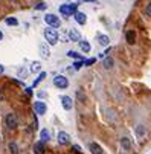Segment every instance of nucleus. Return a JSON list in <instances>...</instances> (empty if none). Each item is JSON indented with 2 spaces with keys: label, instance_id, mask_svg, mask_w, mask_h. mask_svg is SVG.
<instances>
[{
  "label": "nucleus",
  "instance_id": "9",
  "mask_svg": "<svg viewBox=\"0 0 151 154\" xmlns=\"http://www.w3.org/2000/svg\"><path fill=\"white\" fill-rule=\"evenodd\" d=\"M58 143H60V145H67V143H70V136L66 133V131H60V133H58Z\"/></svg>",
  "mask_w": 151,
  "mask_h": 154
},
{
  "label": "nucleus",
  "instance_id": "18",
  "mask_svg": "<svg viewBox=\"0 0 151 154\" xmlns=\"http://www.w3.org/2000/svg\"><path fill=\"white\" fill-rule=\"evenodd\" d=\"M40 139H41V142H49V139H51V133H49L46 128L40 131Z\"/></svg>",
  "mask_w": 151,
  "mask_h": 154
},
{
  "label": "nucleus",
  "instance_id": "26",
  "mask_svg": "<svg viewBox=\"0 0 151 154\" xmlns=\"http://www.w3.org/2000/svg\"><path fill=\"white\" fill-rule=\"evenodd\" d=\"M46 8H48V5H46L45 2H40V3L35 5V9H37V11H45Z\"/></svg>",
  "mask_w": 151,
  "mask_h": 154
},
{
  "label": "nucleus",
  "instance_id": "16",
  "mask_svg": "<svg viewBox=\"0 0 151 154\" xmlns=\"http://www.w3.org/2000/svg\"><path fill=\"white\" fill-rule=\"evenodd\" d=\"M89 148H90V152H92V154H102V148H101V145L96 143V142H92V143L89 145Z\"/></svg>",
  "mask_w": 151,
  "mask_h": 154
},
{
  "label": "nucleus",
  "instance_id": "32",
  "mask_svg": "<svg viewBox=\"0 0 151 154\" xmlns=\"http://www.w3.org/2000/svg\"><path fill=\"white\" fill-rule=\"evenodd\" d=\"M26 93L28 95H32V89H31V87H26Z\"/></svg>",
  "mask_w": 151,
  "mask_h": 154
},
{
  "label": "nucleus",
  "instance_id": "5",
  "mask_svg": "<svg viewBox=\"0 0 151 154\" xmlns=\"http://www.w3.org/2000/svg\"><path fill=\"white\" fill-rule=\"evenodd\" d=\"M5 125H6L9 130H15V128L18 127V118H17V115L8 113L6 118H5Z\"/></svg>",
  "mask_w": 151,
  "mask_h": 154
},
{
  "label": "nucleus",
  "instance_id": "28",
  "mask_svg": "<svg viewBox=\"0 0 151 154\" xmlns=\"http://www.w3.org/2000/svg\"><path fill=\"white\" fill-rule=\"evenodd\" d=\"M143 12H145V15H146V17H149V18H151V3H148V5L145 6Z\"/></svg>",
  "mask_w": 151,
  "mask_h": 154
},
{
  "label": "nucleus",
  "instance_id": "35",
  "mask_svg": "<svg viewBox=\"0 0 151 154\" xmlns=\"http://www.w3.org/2000/svg\"><path fill=\"white\" fill-rule=\"evenodd\" d=\"M85 2H96V0H85Z\"/></svg>",
  "mask_w": 151,
  "mask_h": 154
},
{
  "label": "nucleus",
  "instance_id": "8",
  "mask_svg": "<svg viewBox=\"0 0 151 154\" xmlns=\"http://www.w3.org/2000/svg\"><path fill=\"white\" fill-rule=\"evenodd\" d=\"M40 55L45 58V60L51 58V49L48 46V43H41V45H40Z\"/></svg>",
  "mask_w": 151,
  "mask_h": 154
},
{
  "label": "nucleus",
  "instance_id": "23",
  "mask_svg": "<svg viewBox=\"0 0 151 154\" xmlns=\"http://www.w3.org/2000/svg\"><path fill=\"white\" fill-rule=\"evenodd\" d=\"M5 21H6V25H9V26H17L18 25V20L14 18V17H8Z\"/></svg>",
  "mask_w": 151,
  "mask_h": 154
},
{
  "label": "nucleus",
  "instance_id": "31",
  "mask_svg": "<svg viewBox=\"0 0 151 154\" xmlns=\"http://www.w3.org/2000/svg\"><path fill=\"white\" fill-rule=\"evenodd\" d=\"M73 149H75L76 152H81V148H79L78 145H73Z\"/></svg>",
  "mask_w": 151,
  "mask_h": 154
},
{
  "label": "nucleus",
  "instance_id": "33",
  "mask_svg": "<svg viewBox=\"0 0 151 154\" xmlns=\"http://www.w3.org/2000/svg\"><path fill=\"white\" fill-rule=\"evenodd\" d=\"M5 72V66H2V64H0V75H2Z\"/></svg>",
  "mask_w": 151,
  "mask_h": 154
},
{
  "label": "nucleus",
  "instance_id": "34",
  "mask_svg": "<svg viewBox=\"0 0 151 154\" xmlns=\"http://www.w3.org/2000/svg\"><path fill=\"white\" fill-rule=\"evenodd\" d=\"M0 40H3V34H2V31H0Z\"/></svg>",
  "mask_w": 151,
  "mask_h": 154
},
{
  "label": "nucleus",
  "instance_id": "21",
  "mask_svg": "<svg viewBox=\"0 0 151 154\" xmlns=\"http://www.w3.org/2000/svg\"><path fill=\"white\" fill-rule=\"evenodd\" d=\"M46 76H48V73H46V72H40V75L37 76V79L34 81V87H37V85H38V84H40V82H41L43 79L46 78Z\"/></svg>",
  "mask_w": 151,
  "mask_h": 154
},
{
  "label": "nucleus",
  "instance_id": "15",
  "mask_svg": "<svg viewBox=\"0 0 151 154\" xmlns=\"http://www.w3.org/2000/svg\"><path fill=\"white\" fill-rule=\"evenodd\" d=\"M98 43L101 46H104V48H107L110 45V38H109V35H102V34H99L98 35Z\"/></svg>",
  "mask_w": 151,
  "mask_h": 154
},
{
  "label": "nucleus",
  "instance_id": "20",
  "mask_svg": "<svg viewBox=\"0 0 151 154\" xmlns=\"http://www.w3.org/2000/svg\"><path fill=\"white\" fill-rule=\"evenodd\" d=\"M43 149H45V142H37L35 145H34V151L37 152V154H41L43 152Z\"/></svg>",
  "mask_w": 151,
  "mask_h": 154
},
{
  "label": "nucleus",
  "instance_id": "29",
  "mask_svg": "<svg viewBox=\"0 0 151 154\" xmlns=\"http://www.w3.org/2000/svg\"><path fill=\"white\" fill-rule=\"evenodd\" d=\"M95 61H96L95 58H90V60H85V61H84V64H85V66H90V64H93Z\"/></svg>",
  "mask_w": 151,
  "mask_h": 154
},
{
  "label": "nucleus",
  "instance_id": "17",
  "mask_svg": "<svg viewBox=\"0 0 151 154\" xmlns=\"http://www.w3.org/2000/svg\"><path fill=\"white\" fill-rule=\"evenodd\" d=\"M29 72H32V73L41 72V63H40V61H32V63H31V69H29Z\"/></svg>",
  "mask_w": 151,
  "mask_h": 154
},
{
  "label": "nucleus",
  "instance_id": "25",
  "mask_svg": "<svg viewBox=\"0 0 151 154\" xmlns=\"http://www.w3.org/2000/svg\"><path fill=\"white\" fill-rule=\"evenodd\" d=\"M82 66H84V60H76V61L73 63V69H75V70H79Z\"/></svg>",
  "mask_w": 151,
  "mask_h": 154
},
{
  "label": "nucleus",
  "instance_id": "4",
  "mask_svg": "<svg viewBox=\"0 0 151 154\" xmlns=\"http://www.w3.org/2000/svg\"><path fill=\"white\" fill-rule=\"evenodd\" d=\"M45 21H46L51 28H54V29H57V28L61 26L60 17H57L55 14H46V15H45Z\"/></svg>",
  "mask_w": 151,
  "mask_h": 154
},
{
  "label": "nucleus",
  "instance_id": "1",
  "mask_svg": "<svg viewBox=\"0 0 151 154\" xmlns=\"http://www.w3.org/2000/svg\"><path fill=\"white\" fill-rule=\"evenodd\" d=\"M45 38H46V41H48V45H51V46H55L57 43H58V38H60V35H58V32H57V29H54V28H46L45 29Z\"/></svg>",
  "mask_w": 151,
  "mask_h": 154
},
{
  "label": "nucleus",
  "instance_id": "13",
  "mask_svg": "<svg viewBox=\"0 0 151 154\" xmlns=\"http://www.w3.org/2000/svg\"><path fill=\"white\" fill-rule=\"evenodd\" d=\"M102 66H104V67H105L107 70L113 69V66H115L113 58H110V57H104V60H102Z\"/></svg>",
  "mask_w": 151,
  "mask_h": 154
},
{
  "label": "nucleus",
  "instance_id": "12",
  "mask_svg": "<svg viewBox=\"0 0 151 154\" xmlns=\"http://www.w3.org/2000/svg\"><path fill=\"white\" fill-rule=\"evenodd\" d=\"M78 45H79V49L82 51V52H90V49H92V46H90V43L89 41H85V40H79L78 41Z\"/></svg>",
  "mask_w": 151,
  "mask_h": 154
},
{
  "label": "nucleus",
  "instance_id": "30",
  "mask_svg": "<svg viewBox=\"0 0 151 154\" xmlns=\"http://www.w3.org/2000/svg\"><path fill=\"white\" fill-rule=\"evenodd\" d=\"M38 98H46V93L45 92H38Z\"/></svg>",
  "mask_w": 151,
  "mask_h": 154
},
{
  "label": "nucleus",
  "instance_id": "14",
  "mask_svg": "<svg viewBox=\"0 0 151 154\" xmlns=\"http://www.w3.org/2000/svg\"><path fill=\"white\" fill-rule=\"evenodd\" d=\"M69 40L78 43V41L81 40V34H79L76 29H70V31H69Z\"/></svg>",
  "mask_w": 151,
  "mask_h": 154
},
{
  "label": "nucleus",
  "instance_id": "22",
  "mask_svg": "<svg viewBox=\"0 0 151 154\" xmlns=\"http://www.w3.org/2000/svg\"><path fill=\"white\" fill-rule=\"evenodd\" d=\"M67 57H70V58H73V60H84L82 55L78 54V52H75V51H69V52H67Z\"/></svg>",
  "mask_w": 151,
  "mask_h": 154
},
{
  "label": "nucleus",
  "instance_id": "19",
  "mask_svg": "<svg viewBox=\"0 0 151 154\" xmlns=\"http://www.w3.org/2000/svg\"><path fill=\"white\" fill-rule=\"evenodd\" d=\"M121 145H122L124 149H130L131 148V140L128 139V137H122L121 139Z\"/></svg>",
  "mask_w": 151,
  "mask_h": 154
},
{
  "label": "nucleus",
  "instance_id": "3",
  "mask_svg": "<svg viewBox=\"0 0 151 154\" xmlns=\"http://www.w3.org/2000/svg\"><path fill=\"white\" fill-rule=\"evenodd\" d=\"M54 85L57 87V89L64 90V89H67V87H69V79L64 76V75H57L54 78Z\"/></svg>",
  "mask_w": 151,
  "mask_h": 154
},
{
  "label": "nucleus",
  "instance_id": "6",
  "mask_svg": "<svg viewBox=\"0 0 151 154\" xmlns=\"http://www.w3.org/2000/svg\"><path fill=\"white\" fill-rule=\"evenodd\" d=\"M34 112H35V115L43 116V115L48 112V105H46V102H43V101H37V102H34Z\"/></svg>",
  "mask_w": 151,
  "mask_h": 154
},
{
  "label": "nucleus",
  "instance_id": "11",
  "mask_svg": "<svg viewBox=\"0 0 151 154\" xmlns=\"http://www.w3.org/2000/svg\"><path fill=\"white\" fill-rule=\"evenodd\" d=\"M125 40H127V43H128V45H134V43H136V32L134 31H127L125 32Z\"/></svg>",
  "mask_w": 151,
  "mask_h": 154
},
{
  "label": "nucleus",
  "instance_id": "10",
  "mask_svg": "<svg viewBox=\"0 0 151 154\" xmlns=\"http://www.w3.org/2000/svg\"><path fill=\"white\" fill-rule=\"evenodd\" d=\"M73 15H75V21H76L78 25H85V23H87V15H85L84 12L76 11Z\"/></svg>",
  "mask_w": 151,
  "mask_h": 154
},
{
  "label": "nucleus",
  "instance_id": "27",
  "mask_svg": "<svg viewBox=\"0 0 151 154\" xmlns=\"http://www.w3.org/2000/svg\"><path fill=\"white\" fill-rule=\"evenodd\" d=\"M9 151H11L12 154H17V152H18V146H17L14 142H11V143H9Z\"/></svg>",
  "mask_w": 151,
  "mask_h": 154
},
{
  "label": "nucleus",
  "instance_id": "2",
  "mask_svg": "<svg viewBox=\"0 0 151 154\" xmlns=\"http://www.w3.org/2000/svg\"><path fill=\"white\" fill-rule=\"evenodd\" d=\"M76 9H78V5L76 3H67V5L64 3V5L60 6V14L69 17V15H73L76 12Z\"/></svg>",
  "mask_w": 151,
  "mask_h": 154
},
{
  "label": "nucleus",
  "instance_id": "7",
  "mask_svg": "<svg viewBox=\"0 0 151 154\" xmlns=\"http://www.w3.org/2000/svg\"><path fill=\"white\" fill-rule=\"evenodd\" d=\"M61 105H63V108L64 110H72V107H73V102H72V98L70 96H67V95H64V96H61Z\"/></svg>",
  "mask_w": 151,
  "mask_h": 154
},
{
  "label": "nucleus",
  "instance_id": "24",
  "mask_svg": "<svg viewBox=\"0 0 151 154\" xmlns=\"http://www.w3.org/2000/svg\"><path fill=\"white\" fill-rule=\"evenodd\" d=\"M17 75H18V78H26V75H28V70H26L25 67H20V69L17 70Z\"/></svg>",
  "mask_w": 151,
  "mask_h": 154
}]
</instances>
